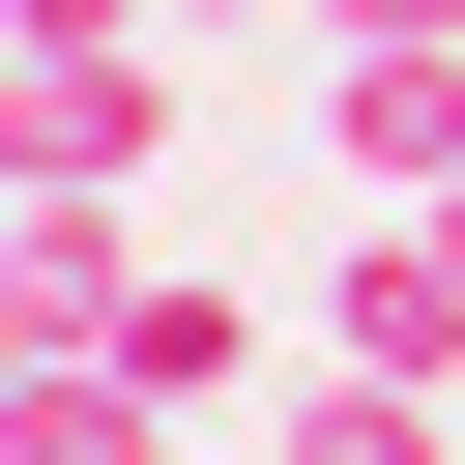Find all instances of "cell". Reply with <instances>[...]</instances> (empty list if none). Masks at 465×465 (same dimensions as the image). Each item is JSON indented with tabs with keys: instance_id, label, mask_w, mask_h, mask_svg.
<instances>
[{
	"instance_id": "cell-9",
	"label": "cell",
	"mask_w": 465,
	"mask_h": 465,
	"mask_svg": "<svg viewBox=\"0 0 465 465\" xmlns=\"http://www.w3.org/2000/svg\"><path fill=\"white\" fill-rule=\"evenodd\" d=\"M174 29H320V0H174Z\"/></svg>"
},
{
	"instance_id": "cell-6",
	"label": "cell",
	"mask_w": 465,
	"mask_h": 465,
	"mask_svg": "<svg viewBox=\"0 0 465 465\" xmlns=\"http://www.w3.org/2000/svg\"><path fill=\"white\" fill-rule=\"evenodd\" d=\"M0 465H174V407L116 349H58V378H0Z\"/></svg>"
},
{
	"instance_id": "cell-1",
	"label": "cell",
	"mask_w": 465,
	"mask_h": 465,
	"mask_svg": "<svg viewBox=\"0 0 465 465\" xmlns=\"http://www.w3.org/2000/svg\"><path fill=\"white\" fill-rule=\"evenodd\" d=\"M291 349H349V378H465V203H349L320 291H291Z\"/></svg>"
},
{
	"instance_id": "cell-2",
	"label": "cell",
	"mask_w": 465,
	"mask_h": 465,
	"mask_svg": "<svg viewBox=\"0 0 465 465\" xmlns=\"http://www.w3.org/2000/svg\"><path fill=\"white\" fill-rule=\"evenodd\" d=\"M320 174L349 203H465V29H320Z\"/></svg>"
},
{
	"instance_id": "cell-10",
	"label": "cell",
	"mask_w": 465,
	"mask_h": 465,
	"mask_svg": "<svg viewBox=\"0 0 465 465\" xmlns=\"http://www.w3.org/2000/svg\"><path fill=\"white\" fill-rule=\"evenodd\" d=\"M0 145H29V29H0Z\"/></svg>"
},
{
	"instance_id": "cell-5",
	"label": "cell",
	"mask_w": 465,
	"mask_h": 465,
	"mask_svg": "<svg viewBox=\"0 0 465 465\" xmlns=\"http://www.w3.org/2000/svg\"><path fill=\"white\" fill-rule=\"evenodd\" d=\"M262 465H465V378H349V349H291V378H262Z\"/></svg>"
},
{
	"instance_id": "cell-7",
	"label": "cell",
	"mask_w": 465,
	"mask_h": 465,
	"mask_svg": "<svg viewBox=\"0 0 465 465\" xmlns=\"http://www.w3.org/2000/svg\"><path fill=\"white\" fill-rule=\"evenodd\" d=\"M0 29H29V58H116V29H174V0H0Z\"/></svg>"
},
{
	"instance_id": "cell-11",
	"label": "cell",
	"mask_w": 465,
	"mask_h": 465,
	"mask_svg": "<svg viewBox=\"0 0 465 465\" xmlns=\"http://www.w3.org/2000/svg\"><path fill=\"white\" fill-rule=\"evenodd\" d=\"M0 378H29V291H0Z\"/></svg>"
},
{
	"instance_id": "cell-8",
	"label": "cell",
	"mask_w": 465,
	"mask_h": 465,
	"mask_svg": "<svg viewBox=\"0 0 465 465\" xmlns=\"http://www.w3.org/2000/svg\"><path fill=\"white\" fill-rule=\"evenodd\" d=\"M320 29H465V0H320ZM320 29H291V58H320Z\"/></svg>"
},
{
	"instance_id": "cell-3",
	"label": "cell",
	"mask_w": 465,
	"mask_h": 465,
	"mask_svg": "<svg viewBox=\"0 0 465 465\" xmlns=\"http://www.w3.org/2000/svg\"><path fill=\"white\" fill-rule=\"evenodd\" d=\"M174 174V29H116V58H29V145H0V203H145Z\"/></svg>"
},
{
	"instance_id": "cell-4",
	"label": "cell",
	"mask_w": 465,
	"mask_h": 465,
	"mask_svg": "<svg viewBox=\"0 0 465 465\" xmlns=\"http://www.w3.org/2000/svg\"><path fill=\"white\" fill-rule=\"evenodd\" d=\"M116 378H145L174 436H203V407H262L291 349H262V291H232V262H145V291H116Z\"/></svg>"
}]
</instances>
